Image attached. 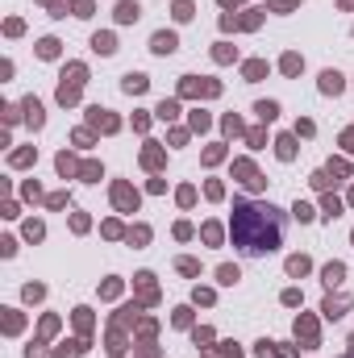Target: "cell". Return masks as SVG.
Masks as SVG:
<instances>
[{"instance_id": "obj_1", "label": "cell", "mask_w": 354, "mask_h": 358, "mask_svg": "<svg viewBox=\"0 0 354 358\" xmlns=\"http://www.w3.org/2000/svg\"><path fill=\"white\" fill-rule=\"evenodd\" d=\"M233 242L246 250V254H262V250H275L283 237L279 213L271 204H233Z\"/></svg>"}, {"instance_id": "obj_2", "label": "cell", "mask_w": 354, "mask_h": 358, "mask_svg": "<svg viewBox=\"0 0 354 358\" xmlns=\"http://www.w3.org/2000/svg\"><path fill=\"white\" fill-rule=\"evenodd\" d=\"M175 50V33H154V54H171Z\"/></svg>"}, {"instance_id": "obj_3", "label": "cell", "mask_w": 354, "mask_h": 358, "mask_svg": "<svg viewBox=\"0 0 354 358\" xmlns=\"http://www.w3.org/2000/svg\"><path fill=\"white\" fill-rule=\"evenodd\" d=\"M321 88H325V92H338V88H342V75H338V71H325L321 75Z\"/></svg>"}, {"instance_id": "obj_4", "label": "cell", "mask_w": 354, "mask_h": 358, "mask_svg": "<svg viewBox=\"0 0 354 358\" xmlns=\"http://www.w3.org/2000/svg\"><path fill=\"white\" fill-rule=\"evenodd\" d=\"M125 88H129V92H142V88H146V75H125Z\"/></svg>"}, {"instance_id": "obj_5", "label": "cell", "mask_w": 354, "mask_h": 358, "mask_svg": "<svg viewBox=\"0 0 354 358\" xmlns=\"http://www.w3.org/2000/svg\"><path fill=\"white\" fill-rule=\"evenodd\" d=\"M117 17H121V21H134V17H138V4H129V0H125L121 9H117Z\"/></svg>"}, {"instance_id": "obj_6", "label": "cell", "mask_w": 354, "mask_h": 358, "mask_svg": "<svg viewBox=\"0 0 354 358\" xmlns=\"http://www.w3.org/2000/svg\"><path fill=\"white\" fill-rule=\"evenodd\" d=\"M92 46H96V50H100V54H113V38H108V33H104V38H96Z\"/></svg>"}, {"instance_id": "obj_7", "label": "cell", "mask_w": 354, "mask_h": 358, "mask_svg": "<svg viewBox=\"0 0 354 358\" xmlns=\"http://www.w3.org/2000/svg\"><path fill=\"white\" fill-rule=\"evenodd\" d=\"M288 271H292V275H304V271H308V263H304V258H292Z\"/></svg>"}, {"instance_id": "obj_8", "label": "cell", "mask_w": 354, "mask_h": 358, "mask_svg": "<svg viewBox=\"0 0 354 358\" xmlns=\"http://www.w3.org/2000/svg\"><path fill=\"white\" fill-rule=\"evenodd\" d=\"M238 279V266H221V283H233Z\"/></svg>"}, {"instance_id": "obj_9", "label": "cell", "mask_w": 354, "mask_h": 358, "mask_svg": "<svg viewBox=\"0 0 354 358\" xmlns=\"http://www.w3.org/2000/svg\"><path fill=\"white\" fill-rule=\"evenodd\" d=\"M175 17H179V21H187V17H192V9H187V0H179V4H175Z\"/></svg>"}]
</instances>
